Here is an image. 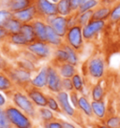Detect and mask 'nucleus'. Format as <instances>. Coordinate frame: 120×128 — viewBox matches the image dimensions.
I'll return each instance as SVG.
<instances>
[{"label": "nucleus", "instance_id": "1", "mask_svg": "<svg viewBox=\"0 0 120 128\" xmlns=\"http://www.w3.org/2000/svg\"><path fill=\"white\" fill-rule=\"evenodd\" d=\"M107 72L105 57L100 54H92L83 64V73L87 82L92 84L104 78Z\"/></svg>", "mask_w": 120, "mask_h": 128}, {"label": "nucleus", "instance_id": "2", "mask_svg": "<svg viewBox=\"0 0 120 128\" xmlns=\"http://www.w3.org/2000/svg\"><path fill=\"white\" fill-rule=\"evenodd\" d=\"M10 103L14 105L23 112H25L26 115L32 118L33 120H37L38 118V108L32 103V101L29 99L27 94L23 89L15 88L11 94H8Z\"/></svg>", "mask_w": 120, "mask_h": 128}, {"label": "nucleus", "instance_id": "3", "mask_svg": "<svg viewBox=\"0 0 120 128\" xmlns=\"http://www.w3.org/2000/svg\"><path fill=\"white\" fill-rule=\"evenodd\" d=\"M5 112L12 128H36L34 122L35 120L30 118L14 105L9 104L5 108Z\"/></svg>", "mask_w": 120, "mask_h": 128}, {"label": "nucleus", "instance_id": "4", "mask_svg": "<svg viewBox=\"0 0 120 128\" xmlns=\"http://www.w3.org/2000/svg\"><path fill=\"white\" fill-rule=\"evenodd\" d=\"M5 72L7 73L11 82H13L14 86L18 89L24 90L27 86L30 85V82L33 76V73L31 72L22 69L13 64H11Z\"/></svg>", "mask_w": 120, "mask_h": 128}, {"label": "nucleus", "instance_id": "5", "mask_svg": "<svg viewBox=\"0 0 120 128\" xmlns=\"http://www.w3.org/2000/svg\"><path fill=\"white\" fill-rule=\"evenodd\" d=\"M63 38L65 44L73 48L79 52H81L85 48V41L83 36V27L80 25L76 24L70 27Z\"/></svg>", "mask_w": 120, "mask_h": 128}, {"label": "nucleus", "instance_id": "6", "mask_svg": "<svg viewBox=\"0 0 120 128\" xmlns=\"http://www.w3.org/2000/svg\"><path fill=\"white\" fill-rule=\"evenodd\" d=\"M108 27V22L92 19L87 24L83 26V36L85 42H93Z\"/></svg>", "mask_w": 120, "mask_h": 128}, {"label": "nucleus", "instance_id": "7", "mask_svg": "<svg viewBox=\"0 0 120 128\" xmlns=\"http://www.w3.org/2000/svg\"><path fill=\"white\" fill-rule=\"evenodd\" d=\"M25 49L31 52L33 54H35L40 62L51 61L52 56H53V49L46 41L36 40L34 42L28 44Z\"/></svg>", "mask_w": 120, "mask_h": 128}, {"label": "nucleus", "instance_id": "8", "mask_svg": "<svg viewBox=\"0 0 120 128\" xmlns=\"http://www.w3.org/2000/svg\"><path fill=\"white\" fill-rule=\"evenodd\" d=\"M48 70V78L46 91L48 94H56L57 92L62 91V78L57 71L56 68L52 64H47Z\"/></svg>", "mask_w": 120, "mask_h": 128}, {"label": "nucleus", "instance_id": "9", "mask_svg": "<svg viewBox=\"0 0 120 128\" xmlns=\"http://www.w3.org/2000/svg\"><path fill=\"white\" fill-rule=\"evenodd\" d=\"M25 94H27L29 99L32 101V103L36 106L37 108H44L47 106V99H48V92H46L44 90L38 89L36 87L29 85L24 89Z\"/></svg>", "mask_w": 120, "mask_h": 128}, {"label": "nucleus", "instance_id": "10", "mask_svg": "<svg viewBox=\"0 0 120 128\" xmlns=\"http://www.w3.org/2000/svg\"><path fill=\"white\" fill-rule=\"evenodd\" d=\"M55 96H56V99L59 103L62 114H64L65 116H67L69 118H71V119H76L78 115V110L72 107L71 101H70L69 92H65V91H61V92H57Z\"/></svg>", "mask_w": 120, "mask_h": 128}, {"label": "nucleus", "instance_id": "11", "mask_svg": "<svg viewBox=\"0 0 120 128\" xmlns=\"http://www.w3.org/2000/svg\"><path fill=\"white\" fill-rule=\"evenodd\" d=\"M46 24L50 25L55 32L59 35L61 38H64L66 33L69 30L68 25V17H64L61 15H54V16H49L44 19Z\"/></svg>", "mask_w": 120, "mask_h": 128}, {"label": "nucleus", "instance_id": "12", "mask_svg": "<svg viewBox=\"0 0 120 128\" xmlns=\"http://www.w3.org/2000/svg\"><path fill=\"white\" fill-rule=\"evenodd\" d=\"M34 6L37 8L39 18L45 19L49 16L57 15L56 4L50 0H34Z\"/></svg>", "mask_w": 120, "mask_h": 128}, {"label": "nucleus", "instance_id": "13", "mask_svg": "<svg viewBox=\"0 0 120 128\" xmlns=\"http://www.w3.org/2000/svg\"><path fill=\"white\" fill-rule=\"evenodd\" d=\"M47 78H48V70L47 64L39 66V69L33 74L30 82V85L36 87L38 89L46 90L47 86Z\"/></svg>", "mask_w": 120, "mask_h": 128}, {"label": "nucleus", "instance_id": "14", "mask_svg": "<svg viewBox=\"0 0 120 128\" xmlns=\"http://www.w3.org/2000/svg\"><path fill=\"white\" fill-rule=\"evenodd\" d=\"M12 15H13V17H15L17 20L21 22L22 24H31L32 22H34L36 19L39 18L38 11L34 5L26 8L23 10L12 13Z\"/></svg>", "mask_w": 120, "mask_h": 128}, {"label": "nucleus", "instance_id": "15", "mask_svg": "<svg viewBox=\"0 0 120 128\" xmlns=\"http://www.w3.org/2000/svg\"><path fill=\"white\" fill-rule=\"evenodd\" d=\"M91 106L94 118L97 121L102 122L108 115V107H107L105 99L99 100V101L91 100Z\"/></svg>", "mask_w": 120, "mask_h": 128}, {"label": "nucleus", "instance_id": "16", "mask_svg": "<svg viewBox=\"0 0 120 128\" xmlns=\"http://www.w3.org/2000/svg\"><path fill=\"white\" fill-rule=\"evenodd\" d=\"M103 80L99 82H94L90 86V96L89 98H91L93 101H99V100H104L106 97V88L103 84Z\"/></svg>", "mask_w": 120, "mask_h": 128}, {"label": "nucleus", "instance_id": "17", "mask_svg": "<svg viewBox=\"0 0 120 128\" xmlns=\"http://www.w3.org/2000/svg\"><path fill=\"white\" fill-rule=\"evenodd\" d=\"M13 64H15L16 66L22 68V69H25L26 71L31 72V73H35L39 68V64L33 62V61L29 60L25 57H23L21 55H17V57L15 58Z\"/></svg>", "mask_w": 120, "mask_h": 128}, {"label": "nucleus", "instance_id": "18", "mask_svg": "<svg viewBox=\"0 0 120 128\" xmlns=\"http://www.w3.org/2000/svg\"><path fill=\"white\" fill-rule=\"evenodd\" d=\"M77 110L82 115H84L87 119H93L94 118L93 111H92L91 101H90V98H89L88 96H85L80 94Z\"/></svg>", "mask_w": 120, "mask_h": 128}, {"label": "nucleus", "instance_id": "19", "mask_svg": "<svg viewBox=\"0 0 120 128\" xmlns=\"http://www.w3.org/2000/svg\"><path fill=\"white\" fill-rule=\"evenodd\" d=\"M33 28L35 31L37 40L40 41H46V33H47V24L42 18L36 19L34 22H31Z\"/></svg>", "mask_w": 120, "mask_h": 128}, {"label": "nucleus", "instance_id": "20", "mask_svg": "<svg viewBox=\"0 0 120 128\" xmlns=\"http://www.w3.org/2000/svg\"><path fill=\"white\" fill-rule=\"evenodd\" d=\"M46 42L49 44L53 49L59 48L64 44V38L57 34L50 25H47L46 33Z\"/></svg>", "mask_w": 120, "mask_h": 128}, {"label": "nucleus", "instance_id": "21", "mask_svg": "<svg viewBox=\"0 0 120 128\" xmlns=\"http://www.w3.org/2000/svg\"><path fill=\"white\" fill-rule=\"evenodd\" d=\"M62 78H71L78 72V68L70 63H63L55 66Z\"/></svg>", "mask_w": 120, "mask_h": 128}, {"label": "nucleus", "instance_id": "22", "mask_svg": "<svg viewBox=\"0 0 120 128\" xmlns=\"http://www.w3.org/2000/svg\"><path fill=\"white\" fill-rule=\"evenodd\" d=\"M6 43L9 44V45H11V46H13V47H15V48H17L19 50L25 49L26 46L28 45V42L26 41V39L25 38V36H23L21 33L9 35Z\"/></svg>", "mask_w": 120, "mask_h": 128}, {"label": "nucleus", "instance_id": "23", "mask_svg": "<svg viewBox=\"0 0 120 128\" xmlns=\"http://www.w3.org/2000/svg\"><path fill=\"white\" fill-rule=\"evenodd\" d=\"M16 87L14 86L13 82H11L10 77L5 71L0 70V92H5V94H11Z\"/></svg>", "mask_w": 120, "mask_h": 128}, {"label": "nucleus", "instance_id": "24", "mask_svg": "<svg viewBox=\"0 0 120 128\" xmlns=\"http://www.w3.org/2000/svg\"><path fill=\"white\" fill-rule=\"evenodd\" d=\"M66 62H68V56L66 50L63 48V45L59 47V48L53 49V56H52V59L50 61V64H52L53 66H56L58 64L66 63Z\"/></svg>", "mask_w": 120, "mask_h": 128}, {"label": "nucleus", "instance_id": "25", "mask_svg": "<svg viewBox=\"0 0 120 128\" xmlns=\"http://www.w3.org/2000/svg\"><path fill=\"white\" fill-rule=\"evenodd\" d=\"M32 5H34V0H11L8 10H10L11 13H15L30 7Z\"/></svg>", "mask_w": 120, "mask_h": 128}, {"label": "nucleus", "instance_id": "26", "mask_svg": "<svg viewBox=\"0 0 120 128\" xmlns=\"http://www.w3.org/2000/svg\"><path fill=\"white\" fill-rule=\"evenodd\" d=\"M56 114L53 112V110H51L49 108H38V118L37 120H39L41 124L49 122L55 120L56 119Z\"/></svg>", "mask_w": 120, "mask_h": 128}, {"label": "nucleus", "instance_id": "27", "mask_svg": "<svg viewBox=\"0 0 120 128\" xmlns=\"http://www.w3.org/2000/svg\"><path fill=\"white\" fill-rule=\"evenodd\" d=\"M63 48L65 49L66 52H67L68 56V63L73 64L75 66H79L81 64V57H80V52L74 50L73 48L70 47L67 44H63Z\"/></svg>", "mask_w": 120, "mask_h": 128}, {"label": "nucleus", "instance_id": "28", "mask_svg": "<svg viewBox=\"0 0 120 128\" xmlns=\"http://www.w3.org/2000/svg\"><path fill=\"white\" fill-rule=\"evenodd\" d=\"M110 13H111V8L99 5L98 8H96L93 10V16L92 19L94 20H99V21L108 22L110 18Z\"/></svg>", "mask_w": 120, "mask_h": 128}, {"label": "nucleus", "instance_id": "29", "mask_svg": "<svg viewBox=\"0 0 120 128\" xmlns=\"http://www.w3.org/2000/svg\"><path fill=\"white\" fill-rule=\"evenodd\" d=\"M22 25H23V24L21 22L17 20L15 17H13V15H12V17H11L8 20L3 27L9 35H11V34H17V33L21 32Z\"/></svg>", "mask_w": 120, "mask_h": 128}, {"label": "nucleus", "instance_id": "30", "mask_svg": "<svg viewBox=\"0 0 120 128\" xmlns=\"http://www.w3.org/2000/svg\"><path fill=\"white\" fill-rule=\"evenodd\" d=\"M71 80H72V84H73L74 91L78 92L79 94H81V92L83 91V89L85 88V86H86V84L89 83V82H87L86 78L79 71L71 78Z\"/></svg>", "mask_w": 120, "mask_h": 128}, {"label": "nucleus", "instance_id": "31", "mask_svg": "<svg viewBox=\"0 0 120 128\" xmlns=\"http://www.w3.org/2000/svg\"><path fill=\"white\" fill-rule=\"evenodd\" d=\"M57 8V14L64 16V17H69L70 15L74 13L71 10V1L70 0H59L56 4Z\"/></svg>", "mask_w": 120, "mask_h": 128}, {"label": "nucleus", "instance_id": "32", "mask_svg": "<svg viewBox=\"0 0 120 128\" xmlns=\"http://www.w3.org/2000/svg\"><path fill=\"white\" fill-rule=\"evenodd\" d=\"M107 22H108V25H113V26H116L120 22V0H118L111 8L110 18Z\"/></svg>", "mask_w": 120, "mask_h": 128}, {"label": "nucleus", "instance_id": "33", "mask_svg": "<svg viewBox=\"0 0 120 128\" xmlns=\"http://www.w3.org/2000/svg\"><path fill=\"white\" fill-rule=\"evenodd\" d=\"M20 33L25 36V38L26 39V41L28 42V44L37 40L35 31H34L32 24H23Z\"/></svg>", "mask_w": 120, "mask_h": 128}, {"label": "nucleus", "instance_id": "34", "mask_svg": "<svg viewBox=\"0 0 120 128\" xmlns=\"http://www.w3.org/2000/svg\"><path fill=\"white\" fill-rule=\"evenodd\" d=\"M101 122L109 128H120V115L109 114Z\"/></svg>", "mask_w": 120, "mask_h": 128}, {"label": "nucleus", "instance_id": "35", "mask_svg": "<svg viewBox=\"0 0 120 128\" xmlns=\"http://www.w3.org/2000/svg\"><path fill=\"white\" fill-rule=\"evenodd\" d=\"M47 108H49L51 110H53L55 114H60L61 112V108H60L59 103L56 99L55 94H48V99H47Z\"/></svg>", "mask_w": 120, "mask_h": 128}, {"label": "nucleus", "instance_id": "36", "mask_svg": "<svg viewBox=\"0 0 120 128\" xmlns=\"http://www.w3.org/2000/svg\"><path fill=\"white\" fill-rule=\"evenodd\" d=\"M77 15V24L80 26H85L92 20L93 11H84V12H76Z\"/></svg>", "mask_w": 120, "mask_h": 128}, {"label": "nucleus", "instance_id": "37", "mask_svg": "<svg viewBox=\"0 0 120 128\" xmlns=\"http://www.w3.org/2000/svg\"><path fill=\"white\" fill-rule=\"evenodd\" d=\"M99 6V0H89L83 3L79 8L77 12H84V11H93L96 8Z\"/></svg>", "mask_w": 120, "mask_h": 128}, {"label": "nucleus", "instance_id": "38", "mask_svg": "<svg viewBox=\"0 0 120 128\" xmlns=\"http://www.w3.org/2000/svg\"><path fill=\"white\" fill-rule=\"evenodd\" d=\"M0 128H12L5 112V108H0Z\"/></svg>", "mask_w": 120, "mask_h": 128}, {"label": "nucleus", "instance_id": "39", "mask_svg": "<svg viewBox=\"0 0 120 128\" xmlns=\"http://www.w3.org/2000/svg\"><path fill=\"white\" fill-rule=\"evenodd\" d=\"M12 17V13L8 10L0 8V27H3L9 19Z\"/></svg>", "mask_w": 120, "mask_h": 128}, {"label": "nucleus", "instance_id": "40", "mask_svg": "<svg viewBox=\"0 0 120 128\" xmlns=\"http://www.w3.org/2000/svg\"><path fill=\"white\" fill-rule=\"evenodd\" d=\"M62 91H65L69 94L74 91L71 78H62Z\"/></svg>", "mask_w": 120, "mask_h": 128}, {"label": "nucleus", "instance_id": "41", "mask_svg": "<svg viewBox=\"0 0 120 128\" xmlns=\"http://www.w3.org/2000/svg\"><path fill=\"white\" fill-rule=\"evenodd\" d=\"M69 96H70V101H71L72 107L76 108H78V103H79V98H80V94L76 91H72L69 94Z\"/></svg>", "mask_w": 120, "mask_h": 128}, {"label": "nucleus", "instance_id": "42", "mask_svg": "<svg viewBox=\"0 0 120 128\" xmlns=\"http://www.w3.org/2000/svg\"><path fill=\"white\" fill-rule=\"evenodd\" d=\"M43 128H63L62 127V122H61V120L56 118L55 120H53V121L49 122H45V124H42Z\"/></svg>", "mask_w": 120, "mask_h": 128}, {"label": "nucleus", "instance_id": "43", "mask_svg": "<svg viewBox=\"0 0 120 128\" xmlns=\"http://www.w3.org/2000/svg\"><path fill=\"white\" fill-rule=\"evenodd\" d=\"M11 63L6 59V57L4 56L2 54H0V70L1 71H6L7 68L11 66Z\"/></svg>", "mask_w": 120, "mask_h": 128}, {"label": "nucleus", "instance_id": "44", "mask_svg": "<svg viewBox=\"0 0 120 128\" xmlns=\"http://www.w3.org/2000/svg\"><path fill=\"white\" fill-rule=\"evenodd\" d=\"M10 104V99L7 94L0 92V108H5Z\"/></svg>", "mask_w": 120, "mask_h": 128}, {"label": "nucleus", "instance_id": "45", "mask_svg": "<svg viewBox=\"0 0 120 128\" xmlns=\"http://www.w3.org/2000/svg\"><path fill=\"white\" fill-rule=\"evenodd\" d=\"M76 24H77V15H76V12H74L68 17V25L70 28V27H72Z\"/></svg>", "mask_w": 120, "mask_h": 128}, {"label": "nucleus", "instance_id": "46", "mask_svg": "<svg viewBox=\"0 0 120 128\" xmlns=\"http://www.w3.org/2000/svg\"><path fill=\"white\" fill-rule=\"evenodd\" d=\"M71 1V10L73 12H77L79 10V8L82 5V0H70Z\"/></svg>", "mask_w": 120, "mask_h": 128}, {"label": "nucleus", "instance_id": "47", "mask_svg": "<svg viewBox=\"0 0 120 128\" xmlns=\"http://www.w3.org/2000/svg\"><path fill=\"white\" fill-rule=\"evenodd\" d=\"M9 36L8 32L4 29V27H0V41L5 43L7 41V38Z\"/></svg>", "mask_w": 120, "mask_h": 128}, {"label": "nucleus", "instance_id": "48", "mask_svg": "<svg viewBox=\"0 0 120 128\" xmlns=\"http://www.w3.org/2000/svg\"><path fill=\"white\" fill-rule=\"evenodd\" d=\"M117 1H118V0H99V5L112 8L114 4L116 3Z\"/></svg>", "mask_w": 120, "mask_h": 128}, {"label": "nucleus", "instance_id": "49", "mask_svg": "<svg viewBox=\"0 0 120 128\" xmlns=\"http://www.w3.org/2000/svg\"><path fill=\"white\" fill-rule=\"evenodd\" d=\"M61 122H62V127L63 128H77L76 126H75L74 124H72V122H71L61 120Z\"/></svg>", "mask_w": 120, "mask_h": 128}, {"label": "nucleus", "instance_id": "50", "mask_svg": "<svg viewBox=\"0 0 120 128\" xmlns=\"http://www.w3.org/2000/svg\"><path fill=\"white\" fill-rule=\"evenodd\" d=\"M93 128H109V127H107V126H106L103 122H96Z\"/></svg>", "mask_w": 120, "mask_h": 128}, {"label": "nucleus", "instance_id": "51", "mask_svg": "<svg viewBox=\"0 0 120 128\" xmlns=\"http://www.w3.org/2000/svg\"><path fill=\"white\" fill-rule=\"evenodd\" d=\"M116 27V29H117V32H118V34H119V36H120V22L118 24L115 26Z\"/></svg>", "mask_w": 120, "mask_h": 128}, {"label": "nucleus", "instance_id": "52", "mask_svg": "<svg viewBox=\"0 0 120 128\" xmlns=\"http://www.w3.org/2000/svg\"><path fill=\"white\" fill-rule=\"evenodd\" d=\"M51 2H53V3H55V4H57V2L59 1V0H50Z\"/></svg>", "mask_w": 120, "mask_h": 128}, {"label": "nucleus", "instance_id": "53", "mask_svg": "<svg viewBox=\"0 0 120 128\" xmlns=\"http://www.w3.org/2000/svg\"><path fill=\"white\" fill-rule=\"evenodd\" d=\"M86 1H89V0H82V4L85 3V2H86Z\"/></svg>", "mask_w": 120, "mask_h": 128}, {"label": "nucleus", "instance_id": "54", "mask_svg": "<svg viewBox=\"0 0 120 128\" xmlns=\"http://www.w3.org/2000/svg\"><path fill=\"white\" fill-rule=\"evenodd\" d=\"M3 44H4V43H3V42H1V41H0V47L2 46V45H3Z\"/></svg>", "mask_w": 120, "mask_h": 128}]
</instances>
